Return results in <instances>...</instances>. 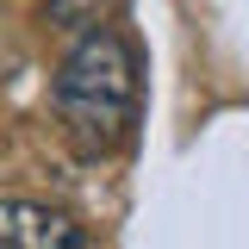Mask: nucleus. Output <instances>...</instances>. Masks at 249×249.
I'll return each mask as SVG.
<instances>
[{
  "mask_svg": "<svg viewBox=\"0 0 249 249\" xmlns=\"http://www.w3.org/2000/svg\"><path fill=\"white\" fill-rule=\"evenodd\" d=\"M0 243L13 249H81V231L50 206L31 199H0Z\"/></svg>",
  "mask_w": 249,
  "mask_h": 249,
  "instance_id": "obj_2",
  "label": "nucleus"
},
{
  "mask_svg": "<svg viewBox=\"0 0 249 249\" xmlns=\"http://www.w3.org/2000/svg\"><path fill=\"white\" fill-rule=\"evenodd\" d=\"M56 112L81 156H112L137 124V50L112 25L81 31L56 69Z\"/></svg>",
  "mask_w": 249,
  "mask_h": 249,
  "instance_id": "obj_1",
  "label": "nucleus"
},
{
  "mask_svg": "<svg viewBox=\"0 0 249 249\" xmlns=\"http://www.w3.org/2000/svg\"><path fill=\"white\" fill-rule=\"evenodd\" d=\"M124 0H44V25L56 31H93V25H112Z\"/></svg>",
  "mask_w": 249,
  "mask_h": 249,
  "instance_id": "obj_3",
  "label": "nucleus"
}]
</instances>
